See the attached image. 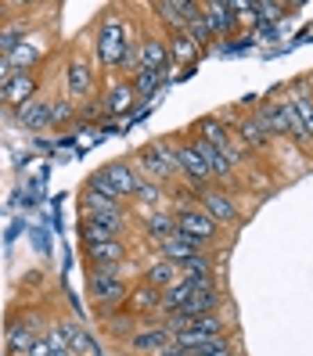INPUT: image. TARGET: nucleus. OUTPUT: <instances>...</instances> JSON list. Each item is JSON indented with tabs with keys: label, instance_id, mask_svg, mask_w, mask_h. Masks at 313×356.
<instances>
[{
	"label": "nucleus",
	"instance_id": "nucleus-1",
	"mask_svg": "<svg viewBox=\"0 0 313 356\" xmlns=\"http://www.w3.org/2000/svg\"><path fill=\"white\" fill-rule=\"evenodd\" d=\"M130 263L122 266H90L87 270V296L97 309V317H109L115 309H127L130 299Z\"/></svg>",
	"mask_w": 313,
	"mask_h": 356
},
{
	"label": "nucleus",
	"instance_id": "nucleus-2",
	"mask_svg": "<svg viewBox=\"0 0 313 356\" xmlns=\"http://www.w3.org/2000/svg\"><path fill=\"white\" fill-rule=\"evenodd\" d=\"M137 33L122 22L119 8H104L101 18L94 22V54H97V69L101 72H115L119 61H122V51H127V44L134 40Z\"/></svg>",
	"mask_w": 313,
	"mask_h": 356
},
{
	"label": "nucleus",
	"instance_id": "nucleus-3",
	"mask_svg": "<svg viewBox=\"0 0 313 356\" xmlns=\"http://www.w3.org/2000/svg\"><path fill=\"white\" fill-rule=\"evenodd\" d=\"M134 162L141 165V177L144 180H155V184H170L180 177V162H177V140H148L144 148L134 155Z\"/></svg>",
	"mask_w": 313,
	"mask_h": 356
},
{
	"label": "nucleus",
	"instance_id": "nucleus-4",
	"mask_svg": "<svg viewBox=\"0 0 313 356\" xmlns=\"http://www.w3.org/2000/svg\"><path fill=\"white\" fill-rule=\"evenodd\" d=\"M97 65L83 54V51H72L69 61H65V72H61V83H65V97L72 104L79 101H90L97 94Z\"/></svg>",
	"mask_w": 313,
	"mask_h": 356
},
{
	"label": "nucleus",
	"instance_id": "nucleus-5",
	"mask_svg": "<svg viewBox=\"0 0 313 356\" xmlns=\"http://www.w3.org/2000/svg\"><path fill=\"white\" fill-rule=\"evenodd\" d=\"M94 180H97L109 195H115L122 205H130L134 195H137L141 173L134 170V162H104L101 170H94Z\"/></svg>",
	"mask_w": 313,
	"mask_h": 356
},
{
	"label": "nucleus",
	"instance_id": "nucleus-6",
	"mask_svg": "<svg viewBox=\"0 0 313 356\" xmlns=\"http://www.w3.org/2000/svg\"><path fill=\"white\" fill-rule=\"evenodd\" d=\"M177 227H180L184 238H191V241H198V245H205V248L213 245V241H220V234H223V230L216 227V220L209 216L198 202L177 209Z\"/></svg>",
	"mask_w": 313,
	"mask_h": 356
},
{
	"label": "nucleus",
	"instance_id": "nucleus-7",
	"mask_svg": "<svg viewBox=\"0 0 313 356\" xmlns=\"http://www.w3.org/2000/svg\"><path fill=\"white\" fill-rule=\"evenodd\" d=\"M177 162H180V177L184 184L191 187V191H209V180H213V170H209V162L202 159L195 137L191 140H177Z\"/></svg>",
	"mask_w": 313,
	"mask_h": 356
},
{
	"label": "nucleus",
	"instance_id": "nucleus-8",
	"mask_svg": "<svg viewBox=\"0 0 313 356\" xmlns=\"http://www.w3.org/2000/svg\"><path fill=\"white\" fill-rule=\"evenodd\" d=\"M40 94H44V76H40V69H33V72H11V79L4 83V90H0V104H4L8 112H18L22 104H29Z\"/></svg>",
	"mask_w": 313,
	"mask_h": 356
},
{
	"label": "nucleus",
	"instance_id": "nucleus-9",
	"mask_svg": "<svg viewBox=\"0 0 313 356\" xmlns=\"http://www.w3.org/2000/svg\"><path fill=\"white\" fill-rule=\"evenodd\" d=\"M170 342H173V331L166 327L162 321H148L127 339V353H134V356H159Z\"/></svg>",
	"mask_w": 313,
	"mask_h": 356
},
{
	"label": "nucleus",
	"instance_id": "nucleus-10",
	"mask_svg": "<svg viewBox=\"0 0 313 356\" xmlns=\"http://www.w3.org/2000/svg\"><path fill=\"white\" fill-rule=\"evenodd\" d=\"M198 205H202L205 213L216 220V227H220V230L238 227V223H241V209H238V202H234L231 195H227V191H220V187H209V191H202V195H198Z\"/></svg>",
	"mask_w": 313,
	"mask_h": 356
},
{
	"label": "nucleus",
	"instance_id": "nucleus-11",
	"mask_svg": "<svg viewBox=\"0 0 313 356\" xmlns=\"http://www.w3.org/2000/svg\"><path fill=\"white\" fill-rule=\"evenodd\" d=\"M134 87H130V79H122V76H109V83H104V90H101V112L104 119H119V115H127L134 108Z\"/></svg>",
	"mask_w": 313,
	"mask_h": 356
},
{
	"label": "nucleus",
	"instance_id": "nucleus-12",
	"mask_svg": "<svg viewBox=\"0 0 313 356\" xmlns=\"http://www.w3.org/2000/svg\"><path fill=\"white\" fill-rule=\"evenodd\" d=\"M54 97L51 94H40V97H33L29 104H22V108L15 112V119H18V127L22 130H29V134H47V130H54Z\"/></svg>",
	"mask_w": 313,
	"mask_h": 356
},
{
	"label": "nucleus",
	"instance_id": "nucleus-13",
	"mask_svg": "<svg viewBox=\"0 0 313 356\" xmlns=\"http://www.w3.org/2000/svg\"><path fill=\"white\" fill-rule=\"evenodd\" d=\"M195 130H198V134H195L198 140L213 144L216 152H223V155H231L234 162H241V159L234 155V127H227L223 115H202Z\"/></svg>",
	"mask_w": 313,
	"mask_h": 356
},
{
	"label": "nucleus",
	"instance_id": "nucleus-14",
	"mask_svg": "<svg viewBox=\"0 0 313 356\" xmlns=\"http://www.w3.org/2000/svg\"><path fill=\"white\" fill-rule=\"evenodd\" d=\"M83 259L90 266H122L130 263V241L127 238H109L101 245H83Z\"/></svg>",
	"mask_w": 313,
	"mask_h": 356
},
{
	"label": "nucleus",
	"instance_id": "nucleus-15",
	"mask_svg": "<svg viewBox=\"0 0 313 356\" xmlns=\"http://www.w3.org/2000/svg\"><path fill=\"white\" fill-rule=\"evenodd\" d=\"M127 309L134 313V317L141 324H148V321H162V291L152 288V284H134L130 288V299H127Z\"/></svg>",
	"mask_w": 313,
	"mask_h": 356
},
{
	"label": "nucleus",
	"instance_id": "nucleus-16",
	"mask_svg": "<svg viewBox=\"0 0 313 356\" xmlns=\"http://www.w3.org/2000/svg\"><path fill=\"white\" fill-rule=\"evenodd\" d=\"M79 209H83V216L87 213H115V209H130V205H122L115 195H109L104 187L94 180V173L83 180V191H79Z\"/></svg>",
	"mask_w": 313,
	"mask_h": 356
},
{
	"label": "nucleus",
	"instance_id": "nucleus-17",
	"mask_svg": "<svg viewBox=\"0 0 313 356\" xmlns=\"http://www.w3.org/2000/svg\"><path fill=\"white\" fill-rule=\"evenodd\" d=\"M8 61H11V69H15V72H33V69H44V61H47V36L29 33V36H26V44L18 47Z\"/></svg>",
	"mask_w": 313,
	"mask_h": 356
},
{
	"label": "nucleus",
	"instance_id": "nucleus-18",
	"mask_svg": "<svg viewBox=\"0 0 313 356\" xmlns=\"http://www.w3.org/2000/svg\"><path fill=\"white\" fill-rule=\"evenodd\" d=\"M234 137L245 144V148H256V152H266L270 144H274V137H270L266 122L259 119V112H248L234 122Z\"/></svg>",
	"mask_w": 313,
	"mask_h": 356
},
{
	"label": "nucleus",
	"instance_id": "nucleus-19",
	"mask_svg": "<svg viewBox=\"0 0 313 356\" xmlns=\"http://www.w3.org/2000/svg\"><path fill=\"white\" fill-rule=\"evenodd\" d=\"M202 11H205V22H209V29H213V36L216 40H223V36H234L238 33V11H234V4H223V0H213V4H202Z\"/></svg>",
	"mask_w": 313,
	"mask_h": 356
},
{
	"label": "nucleus",
	"instance_id": "nucleus-20",
	"mask_svg": "<svg viewBox=\"0 0 313 356\" xmlns=\"http://www.w3.org/2000/svg\"><path fill=\"white\" fill-rule=\"evenodd\" d=\"M141 281L152 284V288H159V291H170V288H173L177 281H184V277H180V266H177V263L162 259V256H152L148 263H144V270H141Z\"/></svg>",
	"mask_w": 313,
	"mask_h": 356
},
{
	"label": "nucleus",
	"instance_id": "nucleus-21",
	"mask_svg": "<svg viewBox=\"0 0 313 356\" xmlns=\"http://www.w3.org/2000/svg\"><path fill=\"white\" fill-rule=\"evenodd\" d=\"M141 234L148 238L152 245H159V241H166V238L180 234V227H177V213H173V209H159V213H144V220H141Z\"/></svg>",
	"mask_w": 313,
	"mask_h": 356
},
{
	"label": "nucleus",
	"instance_id": "nucleus-22",
	"mask_svg": "<svg viewBox=\"0 0 313 356\" xmlns=\"http://www.w3.org/2000/svg\"><path fill=\"white\" fill-rule=\"evenodd\" d=\"M33 33V22L26 15H11V18H0V54L11 58L18 47L26 44V36Z\"/></svg>",
	"mask_w": 313,
	"mask_h": 356
},
{
	"label": "nucleus",
	"instance_id": "nucleus-23",
	"mask_svg": "<svg viewBox=\"0 0 313 356\" xmlns=\"http://www.w3.org/2000/svg\"><path fill=\"white\" fill-rule=\"evenodd\" d=\"M141 65L144 69H173V61H170V44H166V36L159 33H148V36H141Z\"/></svg>",
	"mask_w": 313,
	"mask_h": 356
},
{
	"label": "nucleus",
	"instance_id": "nucleus-24",
	"mask_svg": "<svg viewBox=\"0 0 313 356\" xmlns=\"http://www.w3.org/2000/svg\"><path fill=\"white\" fill-rule=\"evenodd\" d=\"M152 11L159 15L162 26H170V33H180L187 26V18H191L195 4L191 0H159V4H152Z\"/></svg>",
	"mask_w": 313,
	"mask_h": 356
},
{
	"label": "nucleus",
	"instance_id": "nucleus-25",
	"mask_svg": "<svg viewBox=\"0 0 313 356\" xmlns=\"http://www.w3.org/2000/svg\"><path fill=\"white\" fill-rule=\"evenodd\" d=\"M195 252H209L205 245H198V241H191V238H184V234H173V238H166V241H159L155 245V256H162V259H170V263H184V259H191Z\"/></svg>",
	"mask_w": 313,
	"mask_h": 356
},
{
	"label": "nucleus",
	"instance_id": "nucleus-26",
	"mask_svg": "<svg viewBox=\"0 0 313 356\" xmlns=\"http://www.w3.org/2000/svg\"><path fill=\"white\" fill-rule=\"evenodd\" d=\"M134 202H137L141 209H148V213H159V209H173L170 187H162V184H155V180H144V177H141V184H137Z\"/></svg>",
	"mask_w": 313,
	"mask_h": 356
},
{
	"label": "nucleus",
	"instance_id": "nucleus-27",
	"mask_svg": "<svg viewBox=\"0 0 313 356\" xmlns=\"http://www.w3.org/2000/svg\"><path fill=\"white\" fill-rule=\"evenodd\" d=\"M166 79H170V69L159 72V69H144V65H141V69L130 76V87H134L137 101H148V97H155V94L162 90Z\"/></svg>",
	"mask_w": 313,
	"mask_h": 356
},
{
	"label": "nucleus",
	"instance_id": "nucleus-28",
	"mask_svg": "<svg viewBox=\"0 0 313 356\" xmlns=\"http://www.w3.org/2000/svg\"><path fill=\"white\" fill-rule=\"evenodd\" d=\"M36 339H40V334L33 331L29 321H11L8 324V353L11 356H29V349H33Z\"/></svg>",
	"mask_w": 313,
	"mask_h": 356
},
{
	"label": "nucleus",
	"instance_id": "nucleus-29",
	"mask_svg": "<svg viewBox=\"0 0 313 356\" xmlns=\"http://www.w3.org/2000/svg\"><path fill=\"white\" fill-rule=\"evenodd\" d=\"M166 44H170V61H173V65H191V61L202 54V47L184 29L180 33H170V36H166Z\"/></svg>",
	"mask_w": 313,
	"mask_h": 356
},
{
	"label": "nucleus",
	"instance_id": "nucleus-30",
	"mask_svg": "<svg viewBox=\"0 0 313 356\" xmlns=\"http://www.w3.org/2000/svg\"><path fill=\"white\" fill-rule=\"evenodd\" d=\"M101 324H104V331H109L112 339H122V342L141 327V321L134 317L130 309H115V313H109V317H101Z\"/></svg>",
	"mask_w": 313,
	"mask_h": 356
},
{
	"label": "nucleus",
	"instance_id": "nucleus-31",
	"mask_svg": "<svg viewBox=\"0 0 313 356\" xmlns=\"http://www.w3.org/2000/svg\"><path fill=\"white\" fill-rule=\"evenodd\" d=\"M184 33L195 40L198 47H205V44H213V29H209V22H205V11H202V4H195V11H191V18H187V26H184Z\"/></svg>",
	"mask_w": 313,
	"mask_h": 356
},
{
	"label": "nucleus",
	"instance_id": "nucleus-32",
	"mask_svg": "<svg viewBox=\"0 0 313 356\" xmlns=\"http://www.w3.org/2000/svg\"><path fill=\"white\" fill-rule=\"evenodd\" d=\"M284 18V4H266V0H256V26H270Z\"/></svg>",
	"mask_w": 313,
	"mask_h": 356
},
{
	"label": "nucleus",
	"instance_id": "nucleus-33",
	"mask_svg": "<svg viewBox=\"0 0 313 356\" xmlns=\"http://www.w3.org/2000/svg\"><path fill=\"white\" fill-rule=\"evenodd\" d=\"M51 108H54V130H58V127H65V122H72V119H76L79 104H72L69 97H54Z\"/></svg>",
	"mask_w": 313,
	"mask_h": 356
},
{
	"label": "nucleus",
	"instance_id": "nucleus-34",
	"mask_svg": "<svg viewBox=\"0 0 313 356\" xmlns=\"http://www.w3.org/2000/svg\"><path fill=\"white\" fill-rule=\"evenodd\" d=\"M11 72H15V69H11V61H8L4 54H0V90H4V83L11 79Z\"/></svg>",
	"mask_w": 313,
	"mask_h": 356
},
{
	"label": "nucleus",
	"instance_id": "nucleus-35",
	"mask_svg": "<svg viewBox=\"0 0 313 356\" xmlns=\"http://www.w3.org/2000/svg\"><path fill=\"white\" fill-rule=\"evenodd\" d=\"M159 356H187V353H184L180 346H173V342H170V346H166V349H162Z\"/></svg>",
	"mask_w": 313,
	"mask_h": 356
}]
</instances>
